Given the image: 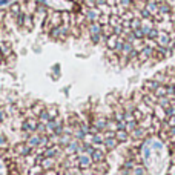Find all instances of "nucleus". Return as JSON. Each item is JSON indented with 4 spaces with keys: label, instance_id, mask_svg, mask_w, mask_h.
Returning <instances> with one entry per match:
<instances>
[{
    "label": "nucleus",
    "instance_id": "obj_8",
    "mask_svg": "<svg viewBox=\"0 0 175 175\" xmlns=\"http://www.w3.org/2000/svg\"><path fill=\"white\" fill-rule=\"evenodd\" d=\"M146 134H147V131H146V129H143V128L137 126L132 132H129V135H131L134 140H143V138L146 137Z\"/></svg>",
    "mask_w": 175,
    "mask_h": 175
},
{
    "label": "nucleus",
    "instance_id": "obj_16",
    "mask_svg": "<svg viewBox=\"0 0 175 175\" xmlns=\"http://www.w3.org/2000/svg\"><path fill=\"white\" fill-rule=\"evenodd\" d=\"M154 95H155L157 98L166 97V85H158V88L154 91Z\"/></svg>",
    "mask_w": 175,
    "mask_h": 175
},
{
    "label": "nucleus",
    "instance_id": "obj_14",
    "mask_svg": "<svg viewBox=\"0 0 175 175\" xmlns=\"http://www.w3.org/2000/svg\"><path fill=\"white\" fill-rule=\"evenodd\" d=\"M128 137H129V134H128L125 129L115 131V140H117V141H128Z\"/></svg>",
    "mask_w": 175,
    "mask_h": 175
},
{
    "label": "nucleus",
    "instance_id": "obj_10",
    "mask_svg": "<svg viewBox=\"0 0 175 175\" xmlns=\"http://www.w3.org/2000/svg\"><path fill=\"white\" fill-rule=\"evenodd\" d=\"M91 160L95 161V163H101L104 160V152L103 149H94V152L91 154Z\"/></svg>",
    "mask_w": 175,
    "mask_h": 175
},
{
    "label": "nucleus",
    "instance_id": "obj_23",
    "mask_svg": "<svg viewBox=\"0 0 175 175\" xmlns=\"http://www.w3.org/2000/svg\"><path fill=\"white\" fill-rule=\"evenodd\" d=\"M132 115H134V120H135V122H140V120L144 117V114H143L140 109H137V107L132 111Z\"/></svg>",
    "mask_w": 175,
    "mask_h": 175
},
{
    "label": "nucleus",
    "instance_id": "obj_32",
    "mask_svg": "<svg viewBox=\"0 0 175 175\" xmlns=\"http://www.w3.org/2000/svg\"><path fill=\"white\" fill-rule=\"evenodd\" d=\"M12 12H14V14H19V5H14V6H12Z\"/></svg>",
    "mask_w": 175,
    "mask_h": 175
},
{
    "label": "nucleus",
    "instance_id": "obj_1",
    "mask_svg": "<svg viewBox=\"0 0 175 175\" xmlns=\"http://www.w3.org/2000/svg\"><path fill=\"white\" fill-rule=\"evenodd\" d=\"M155 57V49L151 46H144L140 52H138V63L147 62V60H152Z\"/></svg>",
    "mask_w": 175,
    "mask_h": 175
},
{
    "label": "nucleus",
    "instance_id": "obj_28",
    "mask_svg": "<svg viewBox=\"0 0 175 175\" xmlns=\"http://www.w3.org/2000/svg\"><path fill=\"white\" fill-rule=\"evenodd\" d=\"M100 40H101V34H95V35H91V42H92L94 45L100 43Z\"/></svg>",
    "mask_w": 175,
    "mask_h": 175
},
{
    "label": "nucleus",
    "instance_id": "obj_30",
    "mask_svg": "<svg viewBox=\"0 0 175 175\" xmlns=\"http://www.w3.org/2000/svg\"><path fill=\"white\" fill-rule=\"evenodd\" d=\"M135 166H137V163L134 160H129V161H126V163H125V169H134Z\"/></svg>",
    "mask_w": 175,
    "mask_h": 175
},
{
    "label": "nucleus",
    "instance_id": "obj_21",
    "mask_svg": "<svg viewBox=\"0 0 175 175\" xmlns=\"http://www.w3.org/2000/svg\"><path fill=\"white\" fill-rule=\"evenodd\" d=\"M29 151H31V147L26 144V146H23V144H20L19 147H17V152L20 154V155H28L29 154Z\"/></svg>",
    "mask_w": 175,
    "mask_h": 175
},
{
    "label": "nucleus",
    "instance_id": "obj_24",
    "mask_svg": "<svg viewBox=\"0 0 175 175\" xmlns=\"http://www.w3.org/2000/svg\"><path fill=\"white\" fill-rule=\"evenodd\" d=\"M57 152H59L57 147H49V149H46V151H45V157H46V158H52Z\"/></svg>",
    "mask_w": 175,
    "mask_h": 175
},
{
    "label": "nucleus",
    "instance_id": "obj_5",
    "mask_svg": "<svg viewBox=\"0 0 175 175\" xmlns=\"http://www.w3.org/2000/svg\"><path fill=\"white\" fill-rule=\"evenodd\" d=\"M106 125H107V120H106L103 115H98V117H95V120H94V123H92V126L95 128L98 132H101V131H106Z\"/></svg>",
    "mask_w": 175,
    "mask_h": 175
},
{
    "label": "nucleus",
    "instance_id": "obj_22",
    "mask_svg": "<svg viewBox=\"0 0 175 175\" xmlns=\"http://www.w3.org/2000/svg\"><path fill=\"white\" fill-rule=\"evenodd\" d=\"M40 144V137L38 135H32L29 140H28V146L29 147H34V146H38Z\"/></svg>",
    "mask_w": 175,
    "mask_h": 175
},
{
    "label": "nucleus",
    "instance_id": "obj_15",
    "mask_svg": "<svg viewBox=\"0 0 175 175\" xmlns=\"http://www.w3.org/2000/svg\"><path fill=\"white\" fill-rule=\"evenodd\" d=\"M129 28H131V31L141 28V19H140V17H134V19L129 22Z\"/></svg>",
    "mask_w": 175,
    "mask_h": 175
},
{
    "label": "nucleus",
    "instance_id": "obj_26",
    "mask_svg": "<svg viewBox=\"0 0 175 175\" xmlns=\"http://www.w3.org/2000/svg\"><path fill=\"white\" fill-rule=\"evenodd\" d=\"M158 32H160V29H157L155 26H154V28L149 31V34H147V37H146V38H152V40H155V38H157V35H158Z\"/></svg>",
    "mask_w": 175,
    "mask_h": 175
},
{
    "label": "nucleus",
    "instance_id": "obj_25",
    "mask_svg": "<svg viewBox=\"0 0 175 175\" xmlns=\"http://www.w3.org/2000/svg\"><path fill=\"white\" fill-rule=\"evenodd\" d=\"M138 126V122H129V123H126V126H125V131L129 134V132H132L134 129H135Z\"/></svg>",
    "mask_w": 175,
    "mask_h": 175
},
{
    "label": "nucleus",
    "instance_id": "obj_9",
    "mask_svg": "<svg viewBox=\"0 0 175 175\" xmlns=\"http://www.w3.org/2000/svg\"><path fill=\"white\" fill-rule=\"evenodd\" d=\"M91 163H92V160H91V157H89V155H86V154L78 155V158H77V164H78L80 167H83V169L89 167V166H91Z\"/></svg>",
    "mask_w": 175,
    "mask_h": 175
},
{
    "label": "nucleus",
    "instance_id": "obj_2",
    "mask_svg": "<svg viewBox=\"0 0 175 175\" xmlns=\"http://www.w3.org/2000/svg\"><path fill=\"white\" fill-rule=\"evenodd\" d=\"M83 16L86 17V20L91 23V22H98L101 12L98 11V8H86L83 11Z\"/></svg>",
    "mask_w": 175,
    "mask_h": 175
},
{
    "label": "nucleus",
    "instance_id": "obj_20",
    "mask_svg": "<svg viewBox=\"0 0 175 175\" xmlns=\"http://www.w3.org/2000/svg\"><path fill=\"white\" fill-rule=\"evenodd\" d=\"M118 5H120V8H122L123 12H125V11H128V9L131 8L132 0H118Z\"/></svg>",
    "mask_w": 175,
    "mask_h": 175
},
{
    "label": "nucleus",
    "instance_id": "obj_19",
    "mask_svg": "<svg viewBox=\"0 0 175 175\" xmlns=\"http://www.w3.org/2000/svg\"><path fill=\"white\" fill-rule=\"evenodd\" d=\"M54 163H56V161H54V158H43V160H42V167H43V169H51V167L54 166Z\"/></svg>",
    "mask_w": 175,
    "mask_h": 175
},
{
    "label": "nucleus",
    "instance_id": "obj_7",
    "mask_svg": "<svg viewBox=\"0 0 175 175\" xmlns=\"http://www.w3.org/2000/svg\"><path fill=\"white\" fill-rule=\"evenodd\" d=\"M88 32H89V35H95V34H101V31H103V26L98 23V22H91L88 26Z\"/></svg>",
    "mask_w": 175,
    "mask_h": 175
},
{
    "label": "nucleus",
    "instance_id": "obj_29",
    "mask_svg": "<svg viewBox=\"0 0 175 175\" xmlns=\"http://www.w3.org/2000/svg\"><path fill=\"white\" fill-rule=\"evenodd\" d=\"M166 123H167V126H169V128H173V126H175V115L167 117V118H166Z\"/></svg>",
    "mask_w": 175,
    "mask_h": 175
},
{
    "label": "nucleus",
    "instance_id": "obj_12",
    "mask_svg": "<svg viewBox=\"0 0 175 175\" xmlns=\"http://www.w3.org/2000/svg\"><path fill=\"white\" fill-rule=\"evenodd\" d=\"M23 129L25 131H29V132H34L37 129V122L34 118H29V120H26V122L23 123Z\"/></svg>",
    "mask_w": 175,
    "mask_h": 175
},
{
    "label": "nucleus",
    "instance_id": "obj_33",
    "mask_svg": "<svg viewBox=\"0 0 175 175\" xmlns=\"http://www.w3.org/2000/svg\"><path fill=\"white\" fill-rule=\"evenodd\" d=\"M8 3V0H0V6H5Z\"/></svg>",
    "mask_w": 175,
    "mask_h": 175
},
{
    "label": "nucleus",
    "instance_id": "obj_18",
    "mask_svg": "<svg viewBox=\"0 0 175 175\" xmlns=\"http://www.w3.org/2000/svg\"><path fill=\"white\" fill-rule=\"evenodd\" d=\"M103 144L106 146V149H114V147H117L118 141L115 140V137H114V138H104Z\"/></svg>",
    "mask_w": 175,
    "mask_h": 175
},
{
    "label": "nucleus",
    "instance_id": "obj_3",
    "mask_svg": "<svg viewBox=\"0 0 175 175\" xmlns=\"http://www.w3.org/2000/svg\"><path fill=\"white\" fill-rule=\"evenodd\" d=\"M170 34L169 32H166V31H160L158 32V35H157V38H155V42H157V46H164V48H167V45L170 43Z\"/></svg>",
    "mask_w": 175,
    "mask_h": 175
},
{
    "label": "nucleus",
    "instance_id": "obj_4",
    "mask_svg": "<svg viewBox=\"0 0 175 175\" xmlns=\"http://www.w3.org/2000/svg\"><path fill=\"white\" fill-rule=\"evenodd\" d=\"M144 9L149 12L151 17L154 19L158 14V2H155V0H147V2L144 3Z\"/></svg>",
    "mask_w": 175,
    "mask_h": 175
},
{
    "label": "nucleus",
    "instance_id": "obj_17",
    "mask_svg": "<svg viewBox=\"0 0 175 175\" xmlns=\"http://www.w3.org/2000/svg\"><path fill=\"white\" fill-rule=\"evenodd\" d=\"M157 106H160V107H163V109H166V107L170 106V98H167V97H160V98L157 100Z\"/></svg>",
    "mask_w": 175,
    "mask_h": 175
},
{
    "label": "nucleus",
    "instance_id": "obj_31",
    "mask_svg": "<svg viewBox=\"0 0 175 175\" xmlns=\"http://www.w3.org/2000/svg\"><path fill=\"white\" fill-rule=\"evenodd\" d=\"M115 3H117V0H106V3L104 5H107V6H115Z\"/></svg>",
    "mask_w": 175,
    "mask_h": 175
},
{
    "label": "nucleus",
    "instance_id": "obj_13",
    "mask_svg": "<svg viewBox=\"0 0 175 175\" xmlns=\"http://www.w3.org/2000/svg\"><path fill=\"white\" fill-rule=\"evenodd\" d=\"M144 46H146V45H144V38H134V40H132V48H134V51L140 52Z\"/></svg>",
    "mask_w": 175,
    "mask_h": 175
},
{
    "label": "nucleus",
    "instance_id": "obj_11",
    "mask_svg": "<svg viewBox=\"0 0 175 175\" xmlns=\"http://www.w3.org/2000/svg\"><path fill=\"white\" fill-rule=\"evenodd\" d=\"M117 40H118V35H115V34H111L109 37H107V38L104 40L106 48H107V49H112V51H114V48H115V45H117Z\"/></svg>",
    "mask_w": 175,
    "mask_h": 175
},
{
    "label": "nucleus",
    "instance_id": "obj_6",
    "mask_svg": "<svg viewBox=\"0 0 175 175\" xmlns=\"http://www.w3.org/2000/svg\"><path fill=\"white\" fill-rule=\"evenodd\" d=\"M172 12V6L166 2H158V14H161L164 19L169 17V14Z\"/></svg>",
    "mask_w": 175,
    "mask_h": 175
},
{
    "label": "nucleus",
    "instance_id": "obj_27",
    "mask_svg": "<svg viewBox=\"0 0 175 175\" xmlns=\"http://www.w3.org/2000/svg\"><path fill=\"white\" fill-rule=\"evenodd\" d=\"M132 34H134V37H135V38H144V34H143L141 28H138V29H134V31H132Z\"/></svg>",
    "mask_w": 175,
    "mask_h": 175
}]
</instances>
